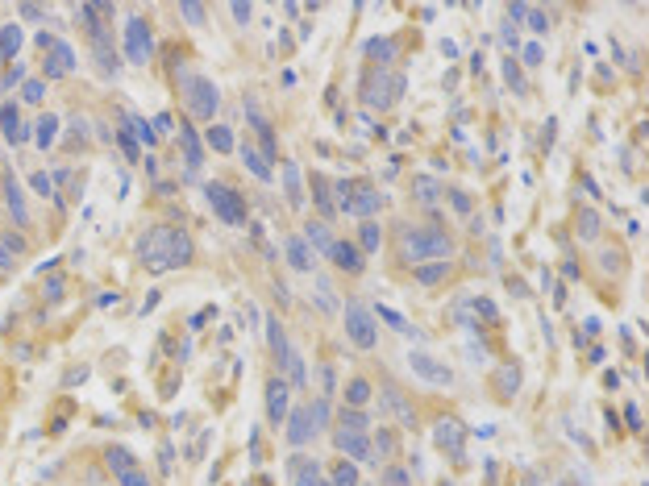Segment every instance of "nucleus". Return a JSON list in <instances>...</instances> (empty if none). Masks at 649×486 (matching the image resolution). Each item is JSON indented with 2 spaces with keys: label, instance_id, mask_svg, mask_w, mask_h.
<instances>
[{
  "label": "nucleus",
  "instance_id": "39448f33",
  "mask_svg": "<svg viewBox=\"0 0 649 486\" xmlns=\"http://www.w3.org/2000/svg\"><path fill=\"white\" fill-rule=\"evenodd\" d=\"M400 92H404V79H400V75H391V71H371V79H366V87H362V100H366V108H391V104L400 100Z\"/></svg>",
  "mask_w": 649,
  "mask_h": 486
},
{
  "label": "nucleus",
  "instance_id": "09e8293b",
  "mask_svg": "<svg viewBox=\"0 0 649 486\" xmlns=\"http://www.w3.org/2000/svg\"><path fill=\"white\" fill-rule=\"evenodd\" d=\"M504 79H508V83H512V87H516V92H525V79H521V67H516V62H512V58H508V62H504Z\"/></svg>",
  "mask_w": 649,
  "mask_h": 486
},
{
  "label": "nucleus",
  "instance_id": "cd10ccee",
  "mask_svg": "<svg viewBox=\"0 0 649 486\" xmlns=\"http://www.w3.org/2000/svg\"><path fill=\"white\" fill-rule=\"evenodd\" d=\"M0 125H4V137H8V141H25V129H21V116H17L12 104L0 108Z\"/></svg>",
  "mask_w": 649,
  "mask_h": 486
},
{
  "label": "nucleus",
  "instance_id": "7c9ffc66",
  "mask_svg": "<svg viewBox=\"0 0 649 486\" xmlns=\"http://www.w3.org/2000/svg\"><path fill=\"white\" fill-rule=\"evenodd\" d=\"M21 42H25V37H21V25H4V29H0V58H12V54L21 50Z\"/></svg>",
  "mask_w": 649,
  "mask_h": 486
},
{
  "label": "nucleus",
  "instance_id": "4be33fe9",
  "mask_svg": "<svg viewBox=\"0 0 649 486\" xmlns=\"http://www.w3.org/2000/svg\"><path fill=\"white\" fill-rule=\"evenodd\" d=\"M362 50H366V58H379V71H387V62H396V42L391 37H371Z\"/></svg>",
  "mask_w": 649,
  "mask_h": 486
},
{
  "label": "nucleus",
  "instance_id": "473e14b6",
  "mask_svg": "<svg viewBox=\"0 0 649 486\" xmlns=\"http://www.w3.org/2000/svg\"><path fill=\"white\" fill-rule=\"evenodd\" d=\"M283 370H287V379H292V387H304V383H308V370H304V358H300L296 349H287V358H283Z\"/></svg>",
  "mask_w": 649,
  "mask_h": 486
},
{
  "label": "nucleus",
  "instance_id": "aec40b11",
  "mask_svg": "<svg viewBox=\"0 0 649 486\" xmlns=\"http://www.w3.org/2000/svg\"><path fill=\"white\" fill-rule=\"evenodd\" d=\"M242 162L250 166V175H254V179H262V183H271V179H275V166H271V162H267L254 146H242Z\"/></svg>",
  "mask_w": 649,
  "mask_h": 486
},
{
  "label": "nucleus",
  "instance_id": "2eb2a0df",
  "mask_svg": "<svg viewBox=\"0 0 649 486\" xmlns=\"http://www.w3.org/2000/svg\"><path fill=\"white\" fill-rule=\"evenodd\" d=\"M304 245H308L312 254L329 258V254H333V233H329V225H325V220H308V225H304Z\"/></svg>",
  "mask_w": 649,
  "mask_h": 486
},
{
  "label": "nucleus",
  "instance_id": "9d476101",
  "mask_svg": "<svg viewBox=\"0 0 649 486\" xmlns=\"http://www.w3.org/2000/svg\"><path fill=\"white\" fill-rule=\"evenodd\" d=\"M125 54H129L133 67H146V62H150V25H146L142 17H133V21L125 25Z\"/></svg>",
  "mask_w": 649,
  "mask_h": 486
},
{
  "label": "nucleus",
  "instance_id": "bf43d9fd",
  "mask_svg": "<svg viewBox=\"0 0 649 486\" xmlns=\"http://www.w3.org/2000/svg\"><path fill=\"white\" fill-rule=\"evenodd\" d=\"M504 42H508V46H512V50H516V46H521V37H516V25H512V21H508V25H504Z\"/></svg>",
  "mask_w": 649,
  "mask_h": 486
},
{
  "label": "nucleus",
  "instance_id": "c03bdc74",
  "mask_svg": "<svg viewBox=\"0 0 649 486\" xmlns=\"http://www.w3.org/2000/svg\"><path fill=\"white\" fill-rule=\"evenodd\" d=\"M125 125H129V129H133V137H137V141H142V146H154V141H158V137H154V129H150V125H146V121H142V116H129V121H125Z\"/></svg>",
  "mask_w": 649,
  "mask_h": 486
},
{
  "label": "nucleus",
  "instance_id": "f8f14e48",
  "mask_svg": "<svg viewBox=\"0 0 649 486\" xmlns=\"http://www.w3.org/2000/svg\"><path fill=\"white\" fill-rule=\"evenodd\" d=\"M333 445L346 453V462H354V466H358V462H371V466H375V458H371V437H366V433H346V428H337V433H333Z\"/></svg>",
  "mask_w": 649,
  "mask_h": 486
},
{
  "label": "nucleus",
  "instance_id": "6e6d98bb",
  "mask_svg": "<svg viewBox=\"0 0 649 486\" xmlns=\"http://www.w3.org/2000/svg\"><path fill=\"white\" fill-rule=\"evenodd\" d=\"M229 12H233V21H237V25H250V17H254V12H250V4H229Z\"/></svg>",
  "mask_w": 649,
  "mask_h": 486
},
{
  "label": "nucleus",
  "instance_id": "5701e85b",
  "mask_svg": "<svg viewBox=\"0 0 649 486\" xmlns=\"http://www.w3.org/2000/svg\"><path fill=\"white\" fill-rule=\"evenodd\" d=\"M283 187H287V204L304 208V187H300V166L296 162H283Z\"/></svg>",
  "mask_w": 649,
  "mask_h": 486
},
{
  "label": "nucleus",
  "instance_id": "a211bd4d",
  "mask_svg": "<svg viewBox=\"0 0 649 486\" xmlns=\"http://www.w3.org/2000/svg\"><path fill=\"white\" fill-rule=\"evenodd\" d=\"M375 208H379V191H375V187H354V196H350V216L371 220Z\"/></svg>",
  "mask_w": 649,
  "mask_h": 486
},
{
  "label": "nucleus",
  "instance_id": "f03ea898",
  "mask_svg": "<svg viewBox=\"0 0 649 486\" xmlns=\"http://www.w3.org/2000/svg\"><path fill=\"white\" fill-rule=\"evenodd\" d=\"M400 250H404L408 262H441V258L454 254L450 237L441 229H433V225H408L400 233Z\"/></svg>",
  "mask_w": 649,
  "mask_h": 486
},
{
  "label": "nucleus",
  "instance_id": "c756f323",
  "mask_svg": "<svg viewBox=\"0 0 649 486\" xmlns=\"http://www.w3.org/2000/svg\"><path fill=\"white\" fill-rule=\"evenodd\" d=\"M346 403L358 412V408H366L371 403V383H362V379H350L346 383Z\"/></svg>",
  "mask_w": 649,
  "mask_h": 486
},
{
  "label": "nucleus",
  "instance_id": "6ab92c4d",
  "mask_svg": "<svg viewBox=\"0 0 649 486\" xmlns=\"http://www.w3.org/2000/svg\"><path fill=\"white\" fill-rule=\"evenodd\" d=\"M287 262H292V270H312L317 266V254L304 245V237H287Z\"/></svg>",
  "mask_w": 649,
  "mask_h": 486
},
{
  "label": "nucleus",
  "instance_id": "13d9d810",
  "mask_svg": "<svg viewBox=\"0 0 649 486\" xmlns=\"http://www.w3.org/2000/svg\"><path fill=\"white\" fill-rule=\"evenodd\" d=\"M321 379H325V399L333 395V362H325V370H321Z\"/></svg>",
  "mask_w": 649,
  "mask_h": 486
},
{
  "label": "nucleus",
  "instance_id": "bb28decb",
  "mask_svg": "<svg viewBox=\"0 0 649 486\" xmlns=\"http://www.w3.org/2000/svg\"><path fill=\"white\" fill-rule=\"evenodd\" d=\"M371 316H375V320H383V324H391V329H396V333H404V337H416V329H412V324H408L396 308H387V304H379Z\"/></svg>",
  "mask_w": 649,
  "mask_h": 486
},
{
  "label": "nucleus",
  "instance_id": "4c0bfd02",
  "mask_svg": "<svg viewBox=\"0 0 649 486\" xmlns=\"http://www.w3.org/2000/svg\"><path fill=\"white\" fill-rule=\"evenodd\" d=\"M208 146H212L217 154H229V150H233V133H229L225 125H212V129H208Z\"/></svg>",
  "mask_w": 649,
  "mask_h": 486
},
{
  "label": "nucleus",
  "instance_id": "3c124183",
  "mask_svg": "<svg viewBox=\"0 0 649 486\" xmlns=\"http://www.w3.org/2000/svg\"><path fill=\"white\" fill-rule=\"evenodd\" d=\"M117 141H121V150H125L129 158H137V141H133V133H129V129H117Z\"/></svg>",
  "mask_w": 649,
  "mask_h": 486
},
{
  "label": "nucleus",
  "instance_id": "864d4df0",
  "mask_svg": "<svg viewBox=\"0 0 649 486\" xmlns=\"http://www.w3.org/2000/svg\"><path fill=\"white\" fill-rule=\"evenodd\" d=\"M450 204H454V208H458V212H462V216H466V212H471V208H475V204H471V196H466V191H450Z\"/></svg>",
  "mask_w": 649,
  "mask_h": 486
},
{
  "label": "nucleus",
  "instance_id": "412c9836",
  "mask_svg": "<svg viewBox=\"0 0 649 486\" xmlns=\"http://www.w3.org/2000/svg\"><path fill=\"white\" fill-rule=\"evenodd\" d=\"M329 258H333L342 270H350V275H358V270H362V254H358L350 241H333V254H329Z\"/></svg>",
  "mask_w": 649,
  "mask_h": 486
},
{
  "label": "nucleus",
  "instance_id": "58836bf2",
  "mask_svg": "<svg viewBox=\"0 0 649 486\" xmlns=\"http://www.w3.org/2000/svg\"><path fill=\"white\" fill-rule=\"evenodd\" d=\"M391 453H396V437L387 428H379V437L371 441V458H391Z\"/></svg>",
  "mask_w": 649,
  "mask_h": 486
},
{
  "label": "nucleus",
  "instance_id": "b1692460",
  "mask_svg": "<svg viewBox=\"0 0 649 486\" xmlns=\"http://www.w3.org/2000/svg\"><path fill=\"white\" fill-rule=\"evenodd\" d=\"M4 200H8V208H12L17 225H25V220H29V212H25V196H21V183H17L12 175H4Z\"/></svg>",
  "mask_w": 649,
  "mask_h": 486
},
{
  "label": "nucleus",
  "instance_id": "5fc2aeb1",
  "mask_svg": "<svg viewBox=\"0 0 649 486\" xmlns=\"http://www.w3.org/2000/svg\"><path fill=\"white\" fill-rule=\"evenodd\" d=\"M179 12H183V17H187L192 25H204V8H200V4H183Z\"/></svg>",
  "mask_w": 649,
  "mask_h": 486
},
{
  "label": "nucleus",
  "instance_id": "4468645a",
  "mask_svg": "<svg viewBox=\"0 0 649 486\" xmlns=\"http://www.w3.org/2000/svg\"><path fill=\"white\" fill-rule=\"evenodd\" d=\"M267 420L279 428L287 420V383L283 379H271L267 383Z\"/></svg>",
  "mask_w": 649,
  "mask_h": 486
},
{
  "label": "nucleus",
  "instance_id": "1a4fd4ad",
  "mask_svg": "<svg viewBox=\"0 0 649 486\" xmlns=\"http://www.w3.org/2000/svg\"><path fill=\"white\" fill-rule=\"evenodd\" d=\"M108 470L117 474V483H121V486H150L146 470H142V462H137L129 449H121V445H112V449H108Z\"/></svg>",
  "mask_w": 649,
  "mask_h": 486
},
{
  "label": "nucleus",
  "instance_id": "0eeeda50",
  "mask_svg": "<svg viewBox=\"0 0 649 486\" xmlns=\"http://www.w3.org/2000/svg\"><path fill=\"white\" fill-rule=\"evenodd\" d=\"M37 46H42V50H50V54H46V79H62V75H71V71H75V50H71L67 42H58V37L42 33V37H37Z\"/></svg>",
  "mask_w": 649,
  "mask_h": 486
},
{
  "label": "nucleus",
  "instance_id": "37998d69",
  "mask_svg": "<svg viewBox=\"0 0 649 486\" xmlns=\"http://www.w3.org/2000/svg\"><path fill=\"white\" fill-rule=\"evenodd\" d=\"M521 21H525V25H529L533 33H546V29H550V21H546V12H541V8H529V4H525V12H521Z\"/></svg>",
  "mask_w": 649,
  "mask_h": 486
},
{
  "label": "nucleus",
  "instance_id": "de8ad7c7",
  "mask_svg": "<svg viewBox=\"0 0 649 486\" xmlns=\"http://www.w3.org/2000/svg\"><path fill=\"white\" fill-rule=\"evenodd\" d=\"M333 191H337V208H342V212H350V196H354V183H350V179H337V183H333Z\"/></svg>",
  "mask_w": 649,
  "mask_h": 486
},
{
  "label": "nucleus",
  "instance_id": "393cba45",
  "mask_svg": "<svg viewBox=\"0 0 649 486\" xmlns=\"http://www.w3.org/2000/svg\"><path fill=\"white\" fill-rule=\"evenodd\" d=\"M383 408H387L400 424H412V408H408V399H404L396 387H383Z\"/></svg>",
  "mask_w": 649,
  "mask_h": 486
},
{
  "label": "nucleus",
  "instance_id": "680f3d73",
  "mask_svg": "<svg viewBox=\"0 0 649 486\" xmlns=\"http://www.w3.org/2000/svg\"><path fill=\"white\" fill-rule=\"evenodd\" d=\"M321 486H329V483H321Z\"/></svg>",
  "mask_w": 649,
  "mask_h": 486
},
{
  "label": "nucleus",
  "instance_id": "c85d7f7f",
  "mask_svg": "<svg viewBox=\"0 0 649 486\" xmlns=\"http://www.w3.org/2000/svg\"><path fill=\"white\" fill-rule=\"evenodd\" d=\"M33 129H37V133H33V141L46 150V146H54V137H58V116H50V112H46V116H37V125H33Z\"/></svg>",
  "mask_w": 649,
  "mask_h": 486
},
{
  "label": "nucleus",
  "instance_id": "603ef678",
  "mask_svg": "<svg viewBox=\"0 0 649 486\" xmlns=\"http://www.w3.org/2000/svg\"><path fill=\"white\" fill-rule=\"evenodd\" d=\"M150 129H154V137H171V116H167V112H158Z\"/></svg>",
  "mask_w": 649,
  "mask_h": 486
},
{
  "label": "nucleus",
  "instance_id": "423d86ee",
  "mask_svg": "<svg viewBox=\"0 0 649 486\" xmlns=\"http://www.w3.org/2000/svg\"><path fill=\"white\" fill-rule=\"evenodd\" d=\"M204 196H208L212 212H217L225 225H246V200H242L233 187H225V183H208Z\"/></svg>",
  "mask_w": 649,
  "mask_h": 486
},
{
  "label": "nucleus",
  "instance_id": "4d7b16f0",
  "mask_svg": "<svg viewBox=\"0 0 649 486\" xmlns=\"http://www.w3.org/2000/svg\"><path fill=\"white\" fill-rule=\"evenodd\" d=\"M541 58H546V50H541L537 42H529V46H525V62H529V67H537Z\"/></svg>",
  "mask_w": 649,
  "mask_h": 486
},
{
  "label": "nucleus",
  "instance_id": "e433bc0d",
  "mask_svg": "<svg viewBox=\"0 0 649 486\" xmlns=\"http://www.w3.org/2000/svg\"><path fill=\"white\" fill-rule=\"evenodd\" d=\"M329 416H333V408H329V399L321 395V399H312V408H308V420H312V433H321L325 424H329Z\"/></svg>",
  "mask_w": 649,
  "mask_h": 486
},
{
  "label": "nucleus",
  "instance_id": "72a5a7b5",
  "mask_svg": "<svg viewBox=\"0 0 649 486\" xmlns=\"http://www.w3.org/2000/svg\"><path fill=\"white\" fill-rule=\"evenodd\" d=\"M446 275H450V262H429V266H416V283H425V287L441 283Z\"/></svg>",
  "mask_w": 649,
  "mask_h": 486
},
{
  "label": "nucleus",
  "instance_id": "ea45409f",
  "mask_svg": "<svg viewBox=\"0 0 649 486\" xmlns=\"http://www.w3.org/2000/svg\"><path fill=\"white\" fill-rule=\"evenodd\" d=\"M379 483H383V486H412V474H408L404 466H383Z\"/></svg>",
  "mask_w": 649,
  "mask_h": 486
},
{
  "label": "nucleus",
  "instance_id": "2f4dec72",
  "mask_svg": "<svg viewBox=\"0 0 649 486\" xmlns=\"http://www.w3.org/2000/svg\"><path fill=\"white\" fill-rule=\"evenodd\" d=\"M575 225H579V237H583V241H596V237H600V212H596V208H583Z\"/></svg>",
  "mask_w": 649,
  "mask_h": 486
},
{
  "label": "nucleus",
  "instance_id": "f704fd0d",
  "mask_svg": "<svg viewBox=\"0 0 649 486\" xmlns=\"http://www.w3.org/2000/svg\"><path fill=\"white\" fill-rule=\"evenodd\" d=\"M312 291H317V308L321 312H337V295H333L329 279H312Z\"/></svg>",
  "mask_w": 649,
  "mask_h": 486
},
{
  "label": "nucleus",
  "instance_id": "7ed1b4c3",
  "mask_svg": "<svg viewBox=\"0 0 649 486\" xmlns=\"http://www.w3.org/2000/svg\"><path fill=\"white\" fill-rule=\"evenodd\" d=\"M179 92H183V104H187V112H192V116L212 121V112H217V104H221V92H217V83H212V79L183 71V75H179Z\"/></svg>",
  "mask_w": 649,
  "mask_h": 486
},
{
  "label": "nucleus",
  "instance_id": "ddd939ff",
  "mask_svg": "<svg viewBox=\"0 0 649 486\" xmlns=\"http://www.w3.org/2000/svg\"><path fill=\"white\" fill-rule=\"evenodd\" d=\"M287 445L292 449H304L317 433H312V420H308V408H296V412H287Z\"/></svg>",
  "mask_w": 649,
  "mask_h": 486
},
{
  "label": "nucleus",
  "instance_id": "f257e3e1",
  "mask_svg": "<svg viewBox=\"0 0 649 486\" xmlns=\"http://www.w3.org/2000/svg\"><path fill=\"white\" fill-rule=\"evenodd\" d=\"M142 262L150 270H175V266H187L192 262V237L183 229H171V225H158L142 237L137 245Z\"/></svg>",
  "mask_w": 649,
  "mask_h": 486
},
{
  "label": "nucleus",
  "instance_id": "a18cd8bd",
  "mask_svg": "<svg viewBox=\"0 0 649 486\" xmlns=\"http://www.w3.org/2000/svg\"><path fill=\"white\" fill-rule=\"evenodd\" d=\"M42 96H46V83H42V79H25V83H21V100L42 104Z\"/></svg>",
  "mask_w": 649,
  "mask_h": 486
},
{
  "label": "nucleus",
  "instance_id": "8fccbe9b",
  "mask_svg": "<svg viewBox=\"0 0 649 486\" xmlns=\"http://www.w3.org/2000/svg\"><path fill=\"white\" fill-rule=\"evenodd\" d=\"M29 183H33V191H37V196H54V179H50V175H42V171H37Z\"/></svg>",
  "mask_w": 649,
  "mask_h": 486
},
{
  "label": "nucleus",
  "instance_id": "052dcab7",
  "mask_svg": "<svg viewBox=\"0 0 649 486\" xmlns=\"http://www.w3.org/2000/svg\"><path fill=\"white\" fill-rule=\"evenodd\" d=\"M12 266V254H8V241H0V270H8Z\"/></svg>",
  "mask_w": 649,
  "mask_h": 486
},
{
  "label": "nucleus",
  "instance_id": "49530a36",
  "mask_svg": "<svg viewBox=\"0 0 649 486\" xmlns=\"http://www.w3.org/2000/svg\"><path fill=\"white\" fill-rule=\"evenodd\" d=\"M516 387H521V370H516V366H504V370H500V391L512 395Z\"/></svg>",
  "mask_w": 649,
  "mask_h": 486
},
{
  "label": "nucleus",
  "instance_id": "a19ab883",
  "mask_svg": "<svg viewBox=\"0 0 649 486\" xmlns=\"http://www.w3.org/2000/svg\"><path fill=\"white\" fill-rule=\"evenodd\" d=\"M329 486H358V466H354V462H342V466L333 470Z\"/></svg>",
  "mask_w": 649,
  "mask_h": 486
},
{
  "label": "nucleus",
  "instance_id": "dca6fc26",
  "mask_svg": "<svg viewBox=\"0 0 649 486\" xmlns=\"http://www.w3.org/2000/svg\"><path fill=\"white\" fill-rule=\"evenodd\" d=\"M287 474H292V486H321L317 462H312V458H304V453H296V458L287 462Z\"/></svg>",
  "mask_w": 649,
  "mask_h": 486
},
{
  "label": "nucleus",
  "instance_id": "c9c22d12",
  "mask_svg": "<svg viewBox=\"0 0 649 486\" xmlns=\"http://www.w3.org/2000/svg\"><path fill=\"white\" fill-rule=\"evenodd\" d=\"M358 241H362V250H366V254H375V250H379V241H383V229H379L375 220H362Z\"/></svg>",
  "mask_w": 649,
  "mask_h": 486
},
{
  "label": "nucleus",
  "instance_id": "f3484780",
  "mask_svg": "<svg viewBox=\"0 0 649 486\" xmlns=\"http://www.w3.org/2000/svg\"><path fill=\"white\" fill-rule=\"evenodd\" d=\"M179 146H183V162H187V171L196 175V171L204 166V146H200V137H196L192 129H179Z\"/></svg>",
  "mask_w": 649,
  "mask_h": 486
},
{
  "label": "nucleus",
  "instance_id": "9b49d317",
  "mask_svg": "<svg viewBox=\"0 0 649 486\" xmlns=\"http://www.w3.org/2000/svg\"><path fill=\"white\" fill-rule=\"evenodd\" d=\"M433 445H437L441 453H450L454 462H462V458H466V428H462L458 420H441V424L433 428Z\"/></svg>",
  "mask_w": 649,
  "mask_h": 486
},
{
  "label": "nucleus",
  "instance_id": "a878e982",
  "mask_svg": "<svg viewBox=\"0 0 649 486\" xmlns=\"http://www.w3.org/2000/svg\"><path fill=\"white\" fill-rule=\"evenodd\" d=\"M412 196H416L421 204H437V196H441V183H437L433 175H416V179H412Z\"/></svg>",
  "mask_w": 649,
  "mask_h": 486
},
{
  "label": "nucleus",
  "instance_id": "79ce46f5",
  "mask_svg": "<svg viewBox=\"0 0 649 486\" xmlns=\"http://www.w3.org/2000/svg\"><path fill=\"white\" fill-rule=\"evenodd\" d=\"M337 428H346V433H366V428H371V420H366L362 412H354V408H350V412H342V424H337Z\"/></svg>",
  "mask_w": 649,
  "mask_h": 486
},
{
  "label": "nucleus",
  "instance_id": "20e7f679",
  "mask_svg": "<svg viewBox=\"0 0 649 486\" xmlns=\"http://www.w3.org/2000/svg\"><path fill=\"white\" fill-rule=\"evenodd\" d=\"M346 337L354 341V349H375V345H379V320H375L371 308H362L358 300L346 304Z\"/></svg>",
  "mask_w": 649,
  "mask_h": 486
},
{
  "label": "nucleus",
  "instance_id": "6e6552de",
  "mask_svg": "<svg viewBox=\"0 0 649 486\" xmlns=\"http://www.w3.org/2000/svg\"><path fill=\"white\" fill-rule=\"evenodd\" d=\"M408 370L421 379V383H429V387H454V370L446 366V362H437V358H429V354H408Z\"/></svg>",
  "mask_w": 649,
  "mask_h": 486
}]
</instances>
